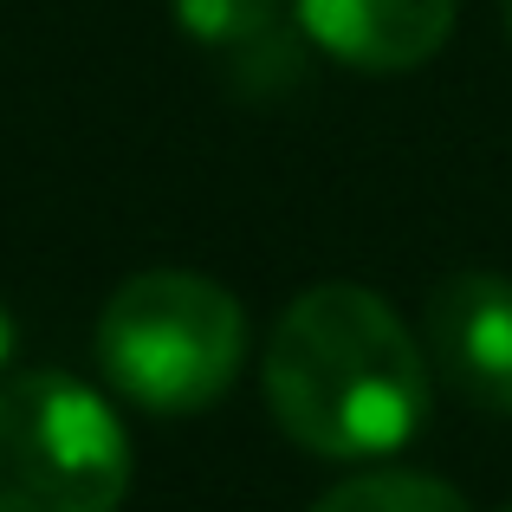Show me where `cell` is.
<instances>
[{
	"label": "cell",
	"mask_w": 512,
	"mask_h": 512,
	"mask_svg": "<svg viewBox=\"0 0 512 512\" xmlns=\"http://www.w3.org/2000/svg\"><path fill=\"white\" fill-rule=\"evenodd\" d=\"M266 415L331 467L389 461L428 428V357L370 286L325 279L279 305L260 357Z\"/></svg>",
	"instance_id": "cell-1"
},
{
	"label": "cell",
	"mask_w": 512,
	"mask_h": 512,
	"mask_svg": "<svg viewBox=\"0 0 512 512\" xmlns=\"http://www.w3.org/2000/svg\"><path fill=\"white\" fill-rule=\"evenodd\" d=\"M247 305L208 273L150 266L104 299L91 350L130 409L201 415L234 389L247 363Z\"/></svg>",
	"instance_id": "cell-2"
},
{
	"label": "cell",
	"mask_w": 512,
	"mask_h": 512,
	"mask_svg": "<svg viewBox=\"0 0 512 512\" xmlns=\"http://www.w3.org/2000/svg\"><path fill=\"white\" fill-rule=\"evenodd\" d=\"M130 493V428L72 370L0 383V512H117Z\"/></svg>",
	"instance_id": "cell-3"
},
{
	"label": "cell",
	"mask_w": 512,
	"mask_h": 512,
	"mask_svg": "<svg viewBox=\"0 0 512 512\" xmlns=\"http://www.w3.org/2000/svg\"><path fill=\"white\" fill-rule=\"evenodd\" d=\"M428 363L448 376L461 402L512 422V279L506 273H454L428 299Z\"/></svg>",
	"instance_id": "cell-4"
},
{
	"label": "cell",
	"mask_w": 512,
	"mask_h": 512,
	"mask_svg": "<svg viewBox=\"0 0 512 512\" xmlns=\"http://www.w3.org/2000/svg\"><path fill=\"white\" fill-rule=\"evenodd\" d=\"M299 33L350 72L396 78L454 39L461 0H292Z\"/></svg>",
	"instance_id": "cell-5"
},
{
	"label": "cell",
	"mask_w": 512,
	"mask_h": 512,
	"mask_svg": "<svg viewBox=\"0 0 512 512\" xmlns=\"http://www.w3.org/2000/svg\"><path fill=\"white\" fill-rule=\"evenodd\" d=\"M312 512H474L461 500V487H448L441 474L422 467H363V474L338 480Z\"/></svg>",
	"instance_id": "cell-6"
},
{
	"label": "cell",
	"mask_w": 512,
	"mask_h": 512,
	"mask_svg": "<svg viewBox=\"0 0 512 512\" xmlns=\"http://www.w3.org/2000/svg\"><path fill=\"white\" fill-rule=\"evenodd\" d=\"M292 0H175V26L201 46L221 52H253L279 33Z\"/></svg>",
	"instance_id": "cell-7"
},
{
	"label": "cell",
	"mask_w": 512,
	"mask_h": 512,
	"mask_svg": "<svg viewBox=\"0 0 512 512\" xmlns=\"http://www.w3.org/2000/svg\"><path fill=\"white\" fill-rule=\"evenodd\" d=\"M13 344H20V331H13V312H7V299H0V370H7Z\"/></svg>",
	"instance_id": "cell-8"
},
{
	"label": "cell",
	"mask_w": 512,
	"mask_h": 512,
	"mask_svg": "<svg viewBox=\"0 0 512 512\" xmlns=\"http://www.w3.org/2000/svg\"><path fill=\"white\" fill-rule=\"evenodd\" d=\"M500 26H506V39H512V0H500Z\"/></svg>",
	"instance_id": "cell-9"
},
{
	"label": "cell",
	"mask_w": 512,
	"mask_h": 512,
	"mask_svg": "<svg viewBox=\"0 0 512 512\" xmlns=\"http://www.w3.org/2000/svg\"><path fill=\"white\" fill-rule=\"evenodd\" d=\"M500 512H512V506H500Z\"/></svg>",
	"instance_id": "cell-10"
}]
</instances>
